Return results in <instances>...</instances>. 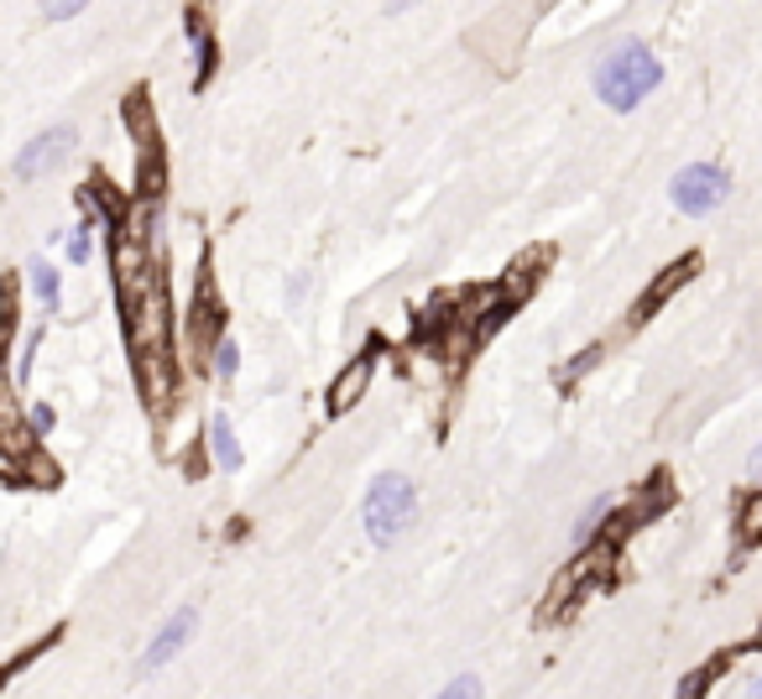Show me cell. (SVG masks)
Segmentation results:
<instances>
[{
	"mask_svg": "<svg viewBox=\"0 0 762 699\" xmlns=\"http://www.w3.org/2000/svg\"><path fill=\"white\" fill-rule=\"evenodd\" d=\"M658 84H663V63L638 37H622L617 47H606L601 63H596V95H601L606 110H638Z\"/></svg>",
	"mask_w": 762,
	"mask_h": 699,
	"instance_id": "6da1fadb",
	"label": "cell"
},
{
	"mask_svg": "<svg viewBox=\"0 0 762 699\" xmlns=\"http://www.w3.org/2000/svg\"><path fill=\"white\" fill-rule=\"evenodd\" d=\"M418 517V485L398 470H387L366 485V501H361V522H366V538L377 548H392V543L413 527Z\"/></svg>",
	"mask_w": 762,
	"mask_h": 699,
	"instance_id": "7a4b0ae2",
	"label": "cell"
},
{
	"mask_svg": "<svg viewBox=\"0 0 762 699\" xmlns=\"http://www.w3.org/2000/svg\"><path fill=\"white\" fill-rule=\"evenodd\" d=\"M668 194H674V209L679 215H710L716 204L731 194V178H726L721 162H689L684 173H674V183H668Z\"/></svg>",
	"mask_w": 762,
	"mask_h": 699,
	"instance_id": "3957f363",
	"label": "cell"
},
{
	"mask_svg": "<svg viewBox=\"0 0 762 699\" xmlns=\"http://www.w3.org/2000/svg\"><path fill=\"white\" fill-rule=\"evenodd\" d=\"M194 626H199V611H194V605H178L173 616L162 621L157 632H152V642H146V653H141V663H137V674H141V679H152L157 668H167V663L178 658L183 647H188V637H194Z\"/></svg>",
	"mask_w": 762,
	"mask_h": 699,
	"instance_id": "277c9868",
	"label": "cell"
},
{
	"mask_svg": "<svg viewBox=\"0 0 762 699\" xmlns=\"http://www.w3.org/2000/svg\"><path fill=\"white\" fill-rule=\"evenodd\" d=\"M79 146V136H74V125H47L37 141H26L17 157V178L32 183V178H47V173H58L63 162H68V152Z\"/></svg>",
	"mask_w": 762,
	"mask_h": 699,
	"instance_id": "5b68a950",
	"label": "cell"
},
{
	"mask_svg": "<svg viewBox=\"0 0 762 699\" xmlns=\"http://www.w3.org/2000/svg\"><path fill=\"white\" fill-rule=\"evenodd\" d=\"M209 455H215V465H220L225 476H236V470H241V460H246L241 439H236V423L225 418V413H215V418H209Z\"/></svg>",
	"mask_w": 762,
	"mask_h": 699,
	"instance_id": "8992f818",
	"label": "cell"
},
{
	"mask_svg": "<svg viewBox=\"0 0 762 699\" xmlns=\"http://www.w3.org/2000/svg\"><path fill=\"white\" fill-rule=\"evenodd\" d=\"M366 381H371V356H356V360H350V371L329 386V407H335V413L356 407V397L366 392Z\"/></svg>",
	"mask_w": 762,
	"mask_h": 699,
	"instance_id": "52a82bcc",
	"label": "cell"
},
{
	"mask_svg": "<svg viewBox=\"0 0 762 699\" xmlns=\"http://www.w3.org/2000/svg\"><path fill=\"white\" fill-rule=\"evenodd\" d=\"M611 512H617V496H596L575 522V548H590L601 538V527H611Z\"/></svg>",
	"mask_w": 762,
	"mask_h": 699,
	"instance_id": "ba28073f",
	"label": "cell"
},
{
	"mask_svg": "<svg viewBox=\"0 0 762 699\" xmlns=\"http://www.w3.org/2000/svg\"><path fill=\"white\" fill-rule=\"evenodd\" d=\"M26 272H32V293H37L42 314H58V308H63V277H58V266H53V261H32Z\"/></svg>",
	"mask_w": 762,
	"mask_h": 699,
	"instance_id": "9c48e42d",
	"label": "cell"
},
{
	"mask_svg": "<svg viewBox=\"0 0 762 699\" xmlns=\"http://www.w3.org/2000/svg\"><path fill=\"white\" fill-rule=\"evenodd\" d=\"M689 272H695V256H684V261H674V266H668V272H663L658 282H653V293H647V298L638 303V324L647 319V314H653V308H658L663 298H668V293H674V287H679L684 277H689Z\"/></svg>",
	"mask_w": 762,
	"mask_h": 699,
	"instance_id": "30bf717a",
	"label": "cell"
},
{
	"mask_svg": "<svg viewBox=\"0 0 762 699\" xmlns=\"http://www.w3.org/2000/svg\"><path fill=\"white\" fill-rule=\"evenodd\" d=\"M209 376H220V381L241 376V345L230 340V335H220V340L209 345Z\"/></svg>",
	"mask_w": 762,
	"mask_h": 699,
	"instance_id": "8fae6325",
	"label": "cell"
},
{
	"mask_svg": "<svg viewBox=\"0 0 762 699\" xmlns=\"http://www.w3.org/2000/svg\"><path fill=\"white\" fill-rule=\"evenodd\" d=\"M95 230H100L95 220H79L68 236H63V256L74 261V266H84V261L95 256Z\"/></svg>",
	"mask_w": 762,
	"mask_h": 699,
	"instance_id": "7c38bea8",
	"label": "cell"
},
{
	"mask_svg": "<svg viewBox=\"0 0 762 699\" xmlns=\"http://www.w3.org/2000/svg\"><path fill=\"white\" fill-rule=\"evenodd\" d=\"M716 674H721V658L705 663V668H695V674H689V679L679 684V699H705V689L716 684Z\"/></svg>",
	"mask_w": 762,
	"mask_h": 699,
	"instance_id": "4fadbf2b",
	"label": "cell"
},
{
	"mask_svg": "<svg viewBox=\"0 0 762 699\" xmlns=\"http://www.w3.org/2000/svg\"><path fill=\"white\" fill-rule=\"evenodd\" d=\"M737 527H742V543L762 538V491H752V496L742 501V517H737Z\"/></svg>",
	"mask_w": 762,
	"mask_h": 699,
	"instance_id": "5bb4252c",
	"label": "cell"
},
{
	"mask_svg": "<svg viewBox=\"0 0 762 699\" xmlns=\"http://www.w3.org/2000/svg\"><path fill=\"white\" fill-rule=\"evenodd\" d=\"M53 428H58V413H53L47 402H32V407H26V434H32V439H47Z\"/></svg>",
	"mask_w": 762,
	"mask_h": 699,
	"instance_id": "9a60e30c",
	"label": "cell"
},
{
	"mask_svg": "<svg viewBox=\"0 0 762 699\" xmlns=\"http://www.w3.org/2000/svg\"><path fill=\"white\" fill-rule=\"evenodd\" d=\"M481 695H486L481 679H476V674H460V679H449V684H444V689H439L434 699H481Z\"/></svg>",
	"mask_w": 762,
	"mask_h": 699,
	"instance_id": "2e32d148",
	"label": "cell"
},
{
	"mask_svg": "<svg viewBox=\"0 0 762 699\" xmlns=\"http://www.w3.org/2000/svg\"><path fill=\"white\" fill-rule=\"evenodd\" d=\"M188 42H194V53H199V63H204V74H209V32H199V26H188Z\"/></svg>",
	"mask_w": 762,
	"mask_h": 699,
	"instance_id": "e0dca14e",
	"label": "cell"
},
{
	"mask_svg": "<svg viewBox=\"0 0 762 699\" xmlns=\"http://www.w3.org/2000/svg\"><path fill=\"white\" fill-rule=\"evenodd\" d=\"M42 17H47V21H68V17H79V6H47Z\"/></svg>",
	"mask_w": 762,
	"mask_h": 699,
	"instance_id": "ac0fdd59",
	"label": "cell"
},
{
	"mask_svg": "<svg viewBox=\"0 0 762 699\" xmlns=\"http://www.w3.org/2000/svg\"><path fill=\"white\" fill-rule=\"evenodd\" d=\"M303 293H308V277H293V287H287V303H303Z\"/></svg>",
	"mask_w": 762,
	"mask_h": 699,
	"instance_id": "d6986e66",
	"label": "cell"
},
{
	"mask_svg": "<svg viewBox=\"0 0 762 699\" xmlns=\"http://www.w3.org/2000/svg\"><path fill=\"white\" fill-rule=\"evenodd\" d=\"M752 476L762 480V444H758V449H752Z\"/></svg>",
	"mask_w": 762,
	"mask_h": 699,
	"instance_id": "ffe728a7",
	"label": "cell"
},
{
	"mask_svg": "<svg viewBox=\"0 0 762 699\" xmlns=\"http://www.w3.org/2000/svg\"><path fill=\"white\" fill-rule=\"evenodd\" d=\"M747 699H762V679H758V684H752V695H747Z\"/></svg>",
	"mask_w": 762,
	"mask_h": 699,
	"instance_id": "44dd1931",
	"label": "cell"
}]
</instances>
